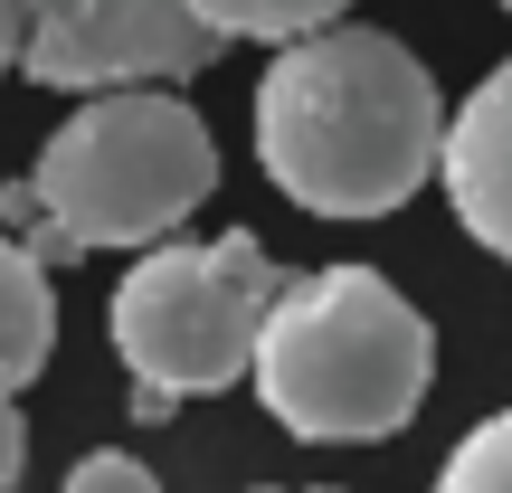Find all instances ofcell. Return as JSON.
<instances>
[{"instance_id":"obj_1","label":"cell","mask_w":512,"mask_h":493,"mask_svg":"<svg viewBox=\"0 0 512 493\" xmlns=\"http://www.w3.org/2000/svg\"><path fill=\"white\" fill-rule=\"evenodd\" d=\"M437 76L380 29H304L256 86V162L313 219H380L437 171Z\"/></svg>"},{"instance_id":"obj_2","label":"cell","mask_w":512,"mask_h":493,"mask_svg":"<svg viewBox=\"0 0 512 493\" xmlns=\"http://www.w3.org/2000/svg\"><path fill=\"white\" fill-rule=\"evenodd\" d=\"M209 190H219V143L200 114L162 86H105L48 133L29 181L0 190V219L29 228L38 256L162 247Z\"/></svg>"},{"instance_id":"obj_3","label":"cell","mask_w":512,"mask_h":493,"mask_svg":"<svg viewBox=\"0 0 512 493\" xmlns=\"http://www.w3.org/2000/svg\"><path fill=\"white\" fill-rule=\"evenodd\" d=\"M427 342L418 304L370 266H323V275H285L266 332H256V399L275 408L285 437L313 446H370L399 437L427 408Z\"/></svg>"},{"instance_id":"obj_4","label":"cell","mask_w":512,"mask_h":493,"mask_svg":"<svg viewBox=\"0 0 512 493\" xmlns=\"http://www.w3.org/2000/svg\"><path fill=\"white\" fill-rule=\"evenodd\" d=\"M275 294H285V266L247 228L200 247H152L114 285V351L133 370V418H171L190 389H228L238 370H256Z\"/></svg>"},{"instance_id":"obj_5","label":"cell","mask_w":512,"mask_h":493,"mask_svg":"<svg viewBox=\"0 0 512 493\" xmlns=\"http://www.w3.org/2000/svg\"><path fill=\"white\" fill-rule=\"evenodd\" d=\"M29 29H19V67L38 86H171V76H200L219 57V29H209L190 0H19Z\"/></svg>"},{"instance_id":"obj_6","label":"cell","mask_w":512,"mask_h":493,"mask_svg":"<svg viewBox=\"0 0 512 493\" xmlns=\"http://www.w3.org/2000/svg\"><path fill=\"white\" fill-rule=\"evenodd\" d=\"M437 181L456 200L465 238L494 247L512 266V57L465 95V114L446 124V152H437Z\"/></svg>"},{"instance_id":"obj_7","label":"cell","mask_w":512,"mask_h":493,"mask_svg":"<svg viewBox=\"0 0 512 493\" xmlns=\"http://www.w3.org/2000/svg\"><path fill=\"white\" fill-rule=\"evenodd\" d=\"M57 342V294H48V256L29 238H0V399L29 389L48 370Z\"/></svg>"},{"instance_id":"obj_8","label":"cell","mask_w":512,"mask_h":493,"mask_svg":"<svg viewBox=\"0 0 512 493\" xmlns=\"http://www.w3.org/2000/svg\"><path fill=\"white\" fill-rule=\"evenodd\" d=\"M219 38H304V29H332L351 0H190Z\"/></svg>"},{"instance_id":"obj_9","label":"cell","mask_w":512,"mask_h":493,"mask_svg":"<svg viewBox=\"0 0 512 493\" xmlns=\"http://www.w3.org/2000/svg\"><path fill=\"white\" fill-rule=\"evenodd\" d=\"M437 493H512V408H503V418H484L475 437L446 456Z\"/></svg>"},{"instance_id":"obj_10","label":"cell","mask_w":512,"mask_h":493,"mask_svg":"<svg viewBox=\"0 0 512 493\" xmlns=\"http://www.w3.org/2000/svg\"><path fill=\"white\" fill-rule=\"evenodd\" d=\"M67 493H162V475H152V465H133L124 446H95V456L67 465Z\"/></svg>"},{"instance_id":"obj_11","label":"cell","mask_w":512,"mask_h":493,"mask_svg":"<svg viewBox=\"0 0 512 493\" xmlns=\"http://www.w3.org/2000/svg\"><path fill=\"white\" fill-rule=\"evenodd\" d=\"M19 475H29V427H19V408L0 399V493H19Z\"/></svg>"},{"instance_id":"obj_12","label":"cell","mask_w":512,"mask_h":493,"mask_svg":"<svg viewBox=\"0 0 512 493\" xmlns=\"http://www.w3.org/2000/svg\"><path fill=\"white\" fill-rule=\"evenodd\" d=\"M19 29H29V10H19V0H0V67L19 57Z\"/></svg>"},{"instance_id":"obj_13","label":"cell","mask_w":512,"mask_h":493,"mask_svg":"<svg viewBox=\"0 0 512 493\" xmlns=\"http://www.w3.org/2000/svg\"><path fill=\"white\" fill-rule=\"evenodd\" d=\"M503 10H512V0H503Z\"/></svg>"}]
</instances>
